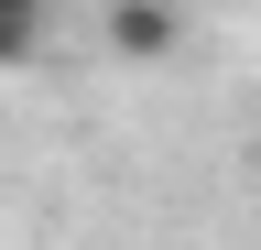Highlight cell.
Wrapping results in <instances>:
<instances>
[{
  "label": "cell",
  "mask_w": 261,
  "mask_h": 250,
  "mask_svg": "<svg viewBox=\"0 0 261 250\" xmlns=\"http://www.w3.org/2000/svg\"><path fill=\"white\" fill-rule=\"evenodd\" d=\"M174 44H185L174 0H109V54H130V66H163Z\"/></svg>",
  "instance_id": "obj_1"
},
{
  "label": "cell",
  "mask_w": 261,
  "mask_h": 250,
  "mask_svg": "<svg viewBox=\"0 0 261 250\" xmlns=\"http://www.w3.org/2000/svg\"><path fill=\"white\" fill-rule=\"evenodd\" d=\"M44 54V0H0V76Z\"/></svg>",
  "instance_id": "obj_2"
},
{
  "label": "cell",
  "mask_w": 261,
  "mask_h": 250,
  "mask_svg": "<svg viewBox=\"0 0 261 250\" xmlns=\"http://www.w3.org/2000/svg\"><path fill=\"white\" fill-rule=\"evenodd\" d=\"M250 185H261V152H250Z\"/></svg>",
  "instance_id": "obj_3"
}]
</instances>
